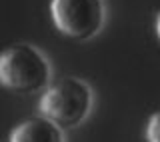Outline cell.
<instances>
[{
	"mask_svg": "<svg viewBox=\"0 0 160 142\" xmlns=\"http://www.w3.org/2000/svg\"><path fill=\"white\" fill-rule=\"evenodd\" d=\"M52 66L44 52L28 42L10 44L0 52V86L18 94L48 88Z\"/></svg>",
	"mask_w": 160,
	"mask_h": 142,
	"instance_id": "6da1fadb",
	"label": "cell"
},
{
	"mask_svg": "<svg viewBox=\"0 0 160 142\" xmlns=\"http://www.w3.org/2000/svg\"><path fill=\"white\" fill-rule=\"evenodd\" d=\"M90 108L92 88L76 76H64L58 82L50 84L38 104L40 114L56 122L60 128L80 124L88 116Z\"/></svg>",
	"mask_w": 160,
	"mask_h": 142,
	"instance_id": "7a4b0ae2",
	"label": "cell"
},
{
	"mask_svg": "<svg viewBox=\"0 0 160 142\" xmlns=\"http://www.w3.org/2000/svg\"><path fill=\"white\" fill-rule=\"evenodd\" d=\"M50 16L60 34L84 42L102 30L106 6L104 0H50Z\"/></svg>",
	"mask_w": 160,
	"mask_h": 142,
	"instance_id": "3957f363",
	"label": "cell"
},
{
	"mask_svg": "<svg viewBox=\"0 0 160 142\" xmlns=\"http://www.w3.org/2000/svg\"><path fill=\"white\" fill-rule=\"evenodd\" d=\"M10 142H64L62 130L46 116L24 120L10 134Z\"/></svg>",
	"mask_w": 160,
	"mask_h": 142,
	"instance_id": "277c9868",
	"label": "cell"
},
{
	"mask_svg": "<svg viewBox=\"0 0 160 142\" xmlns=\"http://www.w3.org/2000/svg\"><path fill=\"white\" fill-rule=\"evenodd\" d=\"M146 142H160V110L150 116L146 124Z\"/></svg>",
	"mask_w": 160,
	"mask_h": 142,
	"instance_id": "5b68a950",
	"label": "cell"
},
{
	"mask_svg": "<svg viewBox=\"0 0 160 142\" xmlns=\"http://www.w3.org/2000/svg\"><path fill=\"white\" fill-rule=\"evenodd\" d=\"M154 28H156V36L160 40V12H158V16H156V24H154Z\"/></svg>",
	"mask_w": 160,
	"mask_h": 142,
	"instance_id": "8992f818",
	"label": "cell"
}]
</instances>
